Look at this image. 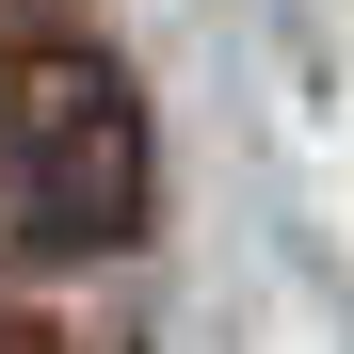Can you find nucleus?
Returning <instances> with one entry per match:
<instances>
[{
    "instance_id": "1",
    "label": "nucleus",
    "mask_w": 354,
    "mask_h": 354,
    "mask_svg": "<svg viewBox=\"0 0 354 354\" xmlns=\"http://www.w3.org/2000/svg\"><path fill=\"white\" fill-rule=\"evenodd\" d=\"M0 177H17V225L32 242H129L145 194H161V145H145V97L97 65V48H32L17 81H0Z\"/></svg>"
},
{
    "instance_id": "2",
    "label": "nucleus",
    "mask_w": 354,
    "mask_h": 354,
    "mask_svg": "<svg viewBox=\"0 0 354 354\" xmlns=\"http://www.w3.org/2000/svg\"><path fill=\"white\" fill-rule=\"evenodd\" d=\"M0 354H65V338H32V322H0Z\"/></svg>"
}]
</instances>
